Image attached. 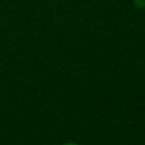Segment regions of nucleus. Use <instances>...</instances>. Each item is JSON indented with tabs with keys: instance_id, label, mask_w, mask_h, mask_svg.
<instances>
[{
	"instance_id": "1",
	"label": "nucleus",
	"mask_w": 145,
	"mask_h": 145,
	"mask_svg": "<svg viewBox=\"0 0 145 145\" xmlns=\"http://www.w3.org/2000/svg\"><path fill=\"white\" fill-rule=\"evenodd\" d=\"M63 145H80V144H76V142H66V144H63Z\"/></svg>"
}]
</instances>
